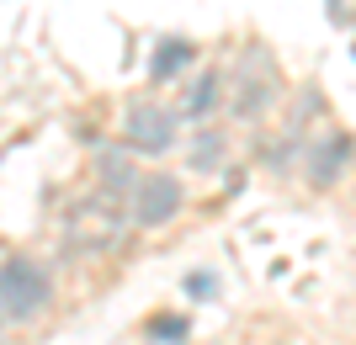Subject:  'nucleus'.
<instances>
[{
	"label": "nucleus",
	"instance_id": "4468645a",
	"mask_svg": "<svg viewBox=\"0 0 356 345\" xmlns=\"http://www.w3.org/2000/svg\"><path fill=\"white\" fill-rule=\"evenodd\" d=\"M351 59H356V43H351Z\"/></svg>",
	"mask_w": 356,
	"mask_h": 345
},
{
	"label": "nucleus",
	"instance_id": "f257e3e1",
	"mask_svg": "<svg viewBox=\"0 0 356 345\" xmlns=\"http://www.w3.org/2000/svg\"><path fill=\"white\" fill-rule=\"evenodd\" d=\"M59 314V271L43 250L0 255V319L11 330H38Z\"/></svg>",
	"mask_w": 356,
	"mask_h": 345
},
{
	"label": "nucleus",
	"instance_id": "7ed1b4c3",
	"mask_svg": "<svg viewBox=\"0 0 356 345\" xmlns=\"http://www.w3.org/2000/svg\"><path fill=\"white\" fill-rule=\"evenodd\" d=\"M282 96H287V80H282V69H277V59H271L261 43H250L245 53H239V64L229 69L223 117L239 122V128H261V122L282 106Z\"/></svg>",
	"mask_w": 356,
	"mask_h": 345
},
{
	"label": "nucleus",
	"instance_id": "39448f33",
	"mask_svg": "<svg viewBox=\"0 0 356 345\" xmlns=\"http://www.w3.org/2000/svg\"><path fill=\"white\" fill-rule=\"evenodd\" d=\"M186 202H192V186H186L181 170L144 165L134 196H128V224H134V234H165V228H176V218L186 212Z\"/></svg>",
	"mask_w": 356,
	"mask_h": 345
},
{
	"label": "nucleus",
	"instance_id": "ddd939ff",
	"mask_svg": "<svg viewBox=\"0 0 356 345\" xmlns=\"http://www.w3.org/2000/svg\"><path fill=\"white\" fill-rule=\"evenodd\" d=\"M0 345H11V324L6 319H0Z\"/></svg>",
	"mask_w": 356,
	"mask_h": 345
},
{
	"label": "nucleus",
	"instance_id": "9d476101",
	"mask_svg": "<svg viewBox=\"0 0 356 345\" xmlns=\"http://www.w3.org/2000/svg\"><path fill=\"white\" fill-rule=\"evenodd\" d=\"M197 59H202V48L192 37H160L154 53H149V85H176Z\"/></svg>",
	"mask_w": 356,
	"mask_h": 345
},
{
	"label": "nucleus",
	"instance_id": "6e6552de",
	"mask_svg": "<svg viewBox=\"0 0 356 345\" xmlns=\"http://www.w3.org/2000/svg\"><path fill=\"white\" fill-rule=\"evenodd\" d=\"M138 176H144V160H134L118 138L90 154V186H96L102 196H112V202H128L134 186H138Z\"/></svg>",
	"mask_w": 356,
	"mask_h": 345
},
{
	"label": "nucleus",
	"instance_id": "f8f14e48",
	"mask_svg": "<svg viewBox=\"0 0 356 345\" xmlns=\"http://www.w3.org/2000/svg\"><path fill=\"white\" fill-rule=\"evenodd\" d=\"M186 298L192 303H208V298H218V276H213V271H186Z\"/></svg>",
	"mask_w": 356,
	"mask_h": 345
},
{
	"label": "nucleus",
	"instance_id": "20e7f679",
	"mask_svg": "<svg viewBox=\"0 0 356 345\" xmlns=\"http://www.w3.org/2000/svg\"><path fill=\"white\" fill-rule=\"evenodd\" d=\"M128 234H134V224H128V202H112V196H102L96 186L64 212V250L80 255V260L118 255L122 244H128Z\"/></svg>",
	"mask_w": 356,
	"mask_h": 345
},
{
	"label": "nucleus",
	"instance_id": "0eeeda50",
	"mask_svg": "<svg viewBox=\"0 0 356 345\" xmlns=\"http://www.w3.org/2000/svg\"><path fill=\"white\" fill-rule=\"evenodd\" d=\"M223 101H229V69L223 64H208V69H197L176 96V112L181 122H197V128H208V122L223 117Z\"/></svg>",
	"mask_w": 356,
	"mask_h": 345
},
{
	"label": "nucleus",
	"instance_id": "423d86ee",
	"mask_svg": "<svg viewBox=\"0 0 356 345\" xmlns=\"http://www.w3.org/2000/svg\"><path fill=\"white\" fill-rule=\"evenodd\" d=\"M356 165V138L346 128H319L303 144V160H298V176L309 192H335L346 180V170Z\"/></svg>",
	"mask_w": 356,
	"mask_h": 345
},
{
	"label": "nucleus",
	"instance_id": "1a4fd4ad",
	"mask_svg": "<svg viewBox=\"0 0 356 345\" xmlns=\"http://www.w3.org/2000/svg\"><path fill=\"white\" fill-rule=\"evenodd\" d=\"M229 160H234V138L223 133L218 122L181 138V176H223Z\"/></svg>",
	"mask_w": 356,
	"mask_h": 345
},
{
	"label": "nucleus",
	"instance_id": "9b49d317",
	"mask_svg": "<svg viewBox=\"0 0 356 345\" xmlns=\"http://www.w3.org/2000/svg\"><path fill=\"white\" fill-rule=\"evenodd\" d=\"M144 345H186L192 340V314H181V308H154V314L138 324Z\"/></svg>",
	"mask_w": 356,
	"mask_h": 345
},
{
	"label": "nucleus",
	"instance_id": "f03ea898",
	"mask_svg": "<svg viewBox=\"0 0 356 345\" xmlns=\"http://www.w3.org/2000/svg\"><path fill=\"white\" fill-rule=\"evenodd\" d=\"M181 138H186V122H181L176 101H165L154 90H138L122 101V117H118V144L134 160H154L165 165L170 154H181Z\"/></svg>",
	"mask_w": 356,
	"mask_h": 345
},
{
	"label": "nucleus",
	"instance_id": "2eb2a0df",
	"mask_svg": "<svg viewBox=\"0 0 356 345\" xmlns=\"http://www.w3.org/2000/svg\"><path fill=\"white\" fill-rule=\"evenodd\" d=\"M277 345H287V340H277Z\"/></svg>",
	"mask_w": 356,
	"mask_h": 345
}]
</instances>
